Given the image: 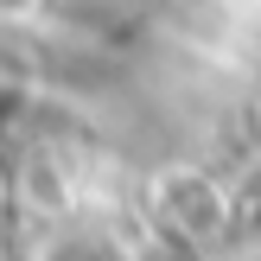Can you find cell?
<instances>
[{"mask_svg": "<svg viewBox=\"0 0 261 261\" xmlns=\"http://www.w3.org/2000/svg\"><path fill=\"white\" fill-rule=\"evenodd\" d=\"M38 7H45V0H0V25H25V19H38Z\"/></svg>", "mask_w": 261, "mask_h": 261, "instance_id": "2", "label": "cell"}, {"mask_svg": "<svg viewBox=\"0 0 261 261\" xmlns=\"http://www.w3.org/2000/svg\"><path fill=\"white\" fill-rule=\"evenodd\" d=\"M160 211L172 217V223H178V236H191V242L223 236V223H229L223 191H217L204 172H166V178H160Z\"/></svg>", "mask_w": 261, "mask_h": 261, "instance_id": "1", "label": "cell"}]
</instances>
